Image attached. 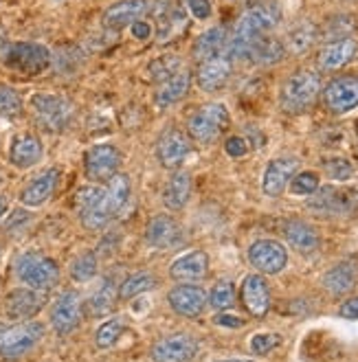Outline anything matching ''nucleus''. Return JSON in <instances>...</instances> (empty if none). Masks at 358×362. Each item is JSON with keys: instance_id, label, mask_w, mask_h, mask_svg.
I'll use <instances>...</instances> for the list:
<instances>
[{"instance_id": "1", "label": "nucleus", "mask_w": 358, "mask_h": 362, "mask_svg": "<svg viewBox=\"0 0 358 362\" xmlns=\"http://www.w3.org/2000/svg\"><path fill=\"white\" fill-rule=\"evenodd\" d=\"M282 23V7L272 0H260L250 5L248 11L242 13V18L236 23V29L226 40L224 55L231 59H248L250 49L266 35H270Z\"/></svg>"}, {"instance_id": "2", "label": "nucleus", "mask_w": 358, "mask_h": 362, "mask_svg": "<svg viewBox=\"0 0 358 362\" xmlns=\"http://www.w3.org/2000/svg\"><path fill=\"white\" fill-rule=\"evenodd\" d=\"M319 95H321L319 73L310 69H299L284 81L279 103L288 115H301L308 108H312Z\"/></svg>"}, {"instance_id": "3", "label": "nucleus", "mask_w": 358, "mask_h": 362, "mask_svg": "<svg viewBox=\"0 0 358 362\" xmlns=\"http://www.w3.org/2000/svg\"><path fill=\"white\" fill-rule=\"evenodd\" d=\"M128 198H130V178L125 174H115L108 180V187L103 189V196H101L99 204L93 211L79 216L81 224L86 226L88 230L103 228L125 206Z\"/></svg>"}, {"instance_id": "4", "label": "nucleus", "mask_w": 358, "mask_h": 362, "mask_svg": "<svg viewBox=\"0 0 358 362\" xmlns=\"http://www.w3.org/2000/svg\"><path fill=\"white\" fill-rule=\"evenodd\" d=\"M16 274L27 288L49 292L59 281V266L40 252H23L16 259Z\"/></svg>"}, {"instance_id": "5", "label": "nucleus", "mask_w": 358, "mask_h": 362, "mask_svg": "<svg viewBox=\"0 0 358 362\" xmlns=\"http://www.w3.org/2000/svg\"><path fill=\"white\" fill-rule=\"evenodd\" d=\"M31 108L35 123L45 132H62L67 130L71 119H73V103L67 97L49 95V93H37L31 99Z\"/></svg>"}, {"instance_id": "6", "label": "nucleus", "mask_w": 358, "mask_h": 362, "mask_svg": "<svg viewBox=\"0 0 358 362\" xmlns=\"http://www.w3.org/2000/svg\"><path fill=\"white\" fill-rule=\"evenodd\" d=\"M45 336V325L37 321L20 323V325H3L0 323V358L18 360L27 356Z\"/></svg>"}, {"instance_id": "7", "label": "nucleus", "mask_w": 358, "mask_h": 362, "mask_svg": "<svg viewBox=\"0 0 358 362\" xmlns=\"http://www.w3.org/2000/svg\"><path fill=\"white\" fill-rule=\"evenodd\" d=\"M229 121L231 119L224 103H207L196 115H192V119L187 123V130L192 139L209 145L220 139V134L229 127Z\"/></svg>"}, {"instance_id": "8", "label": "nucleus", "mask_w": 358, "mask_h": 362, "mask_svg": "<svg viewBox=\"0 0 358 362\" xmlns=\"http://www.w3.org/2000/svg\"><path fill=\"white\" fill-rule=\"evenodd\" d=\"M7 66L23 73V75H40L49 69L51 53L47 47L35 45V42H16L5 51Z\"/></svg>"}, {"instance_id": "9", "label": "nucleus", "mask_w": 358, "mask_h": 362, "mask_svg": "<svg viewBox=\"0 0 358 362\" xmlns=\"http://www.w3.org/2000/svg\"><path fill=\"white\" fill-rule=\"evenodd\" d=\"M321 101L332 115H345L358 105V77L341 75L334 77L321 90Z\"/></svg>"}, {"instance_id": "10", "label": "nucleus", "mask_w": 358, "mask_h": 362, "mask_svg": "<svg viewBox=\"0 0 358 362\" xmlns=\"http://www.w3.org/2000/svg\"><path fill=\"white\" fill-rule=\"evenodd\" d=\"M356 191L352 189H339V187H319L306 206L317 213V216H347L352 213Z\"/></svg>"}, {"instance_id": "11", "label": "nucleus", "mask_w": 358, "mask_h": 362, "mask_svg": "<svg viewBox=\"0 0 358 362\" xmlns=\"http://www.w3.org/2000/svg\"><path fill=\"white\" fill-rule=\"evenodd\" d=\"M121 165V154L115 145L99 143L93 145L83 156V169H86V178L93 182H108Z\"/></svg>"}, {"instance_id": "12", "label": "nucleus", "mask_w": 358, "mask_h": 362, "mask_svg": "<svg viewBox=\"0 0 358 362\" xmlns=\"http://www.w3.org/2000/svg\"><path fill=\"white\" fill-rule=\"evenodd\" d=\"M250 266L262 274H277L288 264V250L275 240H260L248 248Z\"/></svg>"}, {"instance_id": "13", "label": "nucleus", "mask_w": 358, "mask_h": 362, "mask_svg": "<svg viewBox=\"0 0 358 362\" xmlns=\"http://www.w3.org/2000/svg\"><path fill=\"white\" fill-rule=\"evenodd\" d=\"M198 354V340L189 334H172L156 340L152 347L154 362H189Z\"/></svg>"}, {"instance_id": "14", "label": "nucleus", "mask_w": 358, "mask_h": 362, "mask_svg": "<svg viewBox=\"0 0 358 362\" xmlns=\"http://www.w3.org/2000/svg\"><path fill=\"white\" fill-rule=\"evenodd\" d=\"M81 296L73 290L62 292L51 308V325L59 336H67L81 323Z\"/></svg>"}, {"instance_id": "15", "label": "nucleus", "mask_w": 358, "mask_h": 362, "mask_svg": "<svg viewBox=\"0 0 358 362\" xmlns=\"http://www.w3.org/2000/svg\"><path fill=\"white\" fill-rule=\"evenodd\" d=\"M167 301H170V308L185 318H196L204 312L207 303H209V294L192 284H180L176 286L170 294H167Z\"/></svg>"}, {"instance_id": "16", "label": "nucleus", "mask_w": 358, "mask_h": 362, "mask_svg": "<svg viewBox=\"0 0 358 362\" xmlns=\"http://www.w3.org/2000/svg\"><path fill=\"white\" fill-rule=\"evenodd\" d=\"M45 305V294L33 288H18L5 296L3 312L11 321H27Z\"/></svg>"}, {"instance_id": "17", "label": "nucleus", "mask_w": 358, "mask_h": 362, "mask_svg": "<svg viewBox=\"0 0 358 362\" xmlns=\"http://www.w3.org/2000/svg\"><path fill=\"white\" fill-rule=\"evenodd\" d=\"M231 73H233V59L222 53V55H216L212 59L200 62L198 73H196V81L204 93H216V90L226 86Z\"/></svg>"}, {"instance_id": "18", "label": "nucleus", "mask_w": 358, "mask_h": 362, "mask_svg": "<svg viewBox=\"0 0 358 362\" xmlns=\"http://www.w3.org/2000/svg\"><path fill=\"white\" fill-rule=\"evenodd\" d=\"M240 294H242V305L250 316L262 318V316L268 314V310H270V290H268V284H266V279L262 274L244 276V281L240 286Z\"/></svg>"}, {"instance_id": "19", "label": "nucleus", "mask_w": 358, "mask_h": 362, "mask_svg": "<svg viewBox=\"0 0 358 362\" xmlns=\"http://www.w3.org/2000/svg\"><path fill=\"white\" fill-rule=\"evenodd\" d=\"M189 152H192V143H189L187 134H183L176 127L165 130L156 143V156L167 169H176L178 165H183Z\"/></svg>"}, {"instance_id": "20", "label": "nucleus", "mask_w": 358, "mask_h": 362, "mask_svg": "<svg viewBox=\"0 0 358 362\" xmlns=\"http://www.w3.org/2000/svg\"><path fill=\"white\" fill-rule=\"evenodd\" d=\"M299 169V160L297 158H275L270 160L266 172H264V178H262V189L264 194L270 196V198H277L282 196L286 187L290 185L292 176L297 174Z\"/></svg>"}, {"instance_id": "21", "label": "nucleus", "mask_w": 358, "mask_h": 362, "mask_svg": "<svg viewBox=\"0 0 358 362\" xmlns=\"http://www.w3.org/2000/svg\"><path fill=\"white\" fill-rule=\"evenodd\" d=\"M145 240L154 248H172V246L180 244L183 233H180V226L174 218L163 216L161 213V216H154L150 222H147Z\"/></svg>"}, {"instance_id": "22", "label": "nucleus", "mask_w": 358, "mask_h": 362, "mask_svg": "<svg viewBox=\"0 0 358 362\" xmlns=\"http://www.w3.org/2000/svg\"><path fill=\"white\" fill-rule=\"evenodd\" d=\"M358 53V42L354 37L334 40L321 49L319 53V69L321 71H339L345 64H350Z\"/></svg>"}, {"instance_id": "23", "label": "nucleus", "mask_w": 358, "mask_h": 362, "mask_svg": "<svg viewBox=\"0 0 358 362\" xmlns=\"http://www.w3.org/2000/svg\"><path fill=\"white\" fill-rule=\"evenodd\" d=\"M358 284V262L347 259L332 266L325 274H323V288L332 294V296H343L347 292H352Z\"/></svg>"}, {"instance_id": "24", "label": "nucleus", "mask_w": 358, "mask_h": 362, "mask_svg": "<svg viewBox=\"0 0 358 362\" xmlns=\"http://www.w3.org/2000/svg\"><path fill=\"white\" fill-rule=\"evenodd\" d=\"M145 11H147L145 0H121V3H115L112 7L106 9V13H103V27L119 31L123 27L139 23V18Z\"/></svg>"}, {"instance_id": "25", "label": "nucleus", "mask_w": 358, "mask_h": 362, "mask_svg": "<svg viewBox=\"0 0 358 362\" xmlns=\"http://www.w3.org/2000/svg\"><path fill=\"white\" fill-rule=\"evenodd\" d=\"M59 182V169L51 167L47 172H42L37 178H33L20 194V202L25 206H40L45 204L47 200H51L53 191Z\"/></svg>"}, {"instance_id": "26", "label": "nucleus", "mask_w": 358, "mask_h": 362, "mask_svg": "<svg viewBox=\"0 0 358 362\" xmlns=\"http://www.w3.org/2000/svg\"><path fill=\"white\" fill-rule=\"evenodd\" d=\"M209 270V257L202 250H194L187 252L183 257H178L172 266H170V276L176 281L189 284V281H198L207 274Z\"/></svg>"}, {"instance_id": "27", "label": "nucleus", "mask_w": 358, "mask_h": 362, "mask_svg": "<svg viewBox=\"0 0 358 362\" xmlns=\"http://www.w3.org/2000/svg\"><path fill=\"white\" fill-rule=\"evenodd\" d=\"M284 238L294 250H299L304 255L314 252L321 244L317 228L310 226L304 220H286L284 222Z\"/></svg>"}, {"instance_id": "28", "label": "nucleus", "mask_w": 358, "mask_h": 362, "mask_svg": "<svg viewBox=\"0 0 358 362\" xmlns=\"http://www.w3.org/2000/svg\"><path fill=\"white\" fill-rule=\"evenodd\" d=\"M42 158V143L33 134H20L11 141V150H9V160L11 165L27 169L33 167Z\"/></svg>"}, {"instance_id": "29", "label": "nucleus", "mask_w": 358, "mask_h": 362, "mask_svg": "<svg viewBox=\"0 0 358 362\" xmlns=\"http://www.w3.org/2000/svg\"><path fill=\"white\" fill-rule=\"evenodd\" d=\"M192 88V73L189 71H178L174 77L161 83V88L154 95V101L158 108H170V105L178 103Z\"/></svg>"}, {"instance_id": "30", "label": "nucleus", "mask_w": 358, "mask_h": 362, "mask_svg": "<svg viewBox=\"0 0 358 362\" xmlns=\"http://www.w3.org/2000/svg\"><path fill=\"white\" fill-rule=\"evenodd\" d=\"M226 40H229V33L224 27L207 29L194 45V59L204 62V59H212L216 55H222L226 49Z\"/></svg>"}, {"instance_id": "31", "label": "nucleus", "mask_w": 358, "mask_h": 362, "mask_svg": "<svg viewBox=\"0 0 358 362\" xmlns=\"http://www.w3.org/2000/svg\"><path fill=\"white\" fill-rule=\"evenodd\" d=\"M192 196V176L189 172H176L165 187L163 204L170 211H180Z\"/></svg>"}, {"instance_id": "32", "label": "nucleus", "mask_w": 358, "mask_h": 362, "mask_svg": "<svg viewBox=\"0 0 358 362\" xmlns=\"http://www.w3.org/2000/svg\"><path fill=\"white\" fill-rule=\"evenodd\" d=\"M314 42H319V27L314 23H301L288 31L284 47H286V53L301 55L314 47Z\"/></svg>"}, {"instance_id": "33", "label": "nucleus", "mask_w": 358, "mask_h": 362, "mask_svg": "<svg viewBox=\"0 0 358 362\" xmlns=\"http://www.w3.org/2000/svg\"><path fill=\"white\" fill-rule=\"evenodd\" d=\"M119 296V284L115 276H106V279L101 281V288L91 296L88 303H86V310L91 316H103L108 314L112 308H115V301Z\"/></svg>"}, {"instance_id": "34", "label": "nucleus", "mask_w": 358, "mask_h": 362, "mask_svg": "<svg viewBox=\"0 0 358 362\" xmlns=\"http://www.w3.org/2000/svg\"><path fill=\"white\" fill-rule=\"evenodd\" d=\"M286 57V47L284 42L277 40V37H262L255 47L250 49V55L248 59H253L258 64V66H272V64H277Z\"/></svg>"}, {"instance_id": "35", "label": "nucleus", "mask_w": 358, "mask_h": 362, "mask_svg": "<svg viewBox=\"0 0 358 362\" xmlns=\"http://www.w3.org/2000/svg\"><path fill=\"white\" fill-rule=\"evenodd\" d=\"M156 284H158V279H156L152 272H147V270L137 272V274L128 276V279H125L119 286V299L130 301V299H134V296H139V294H143L147 290H154Z\"/></svg>"}, {"instance_id": "36", "label": "nucleus", "mask_w": 358, "mask_h": 362, "mask_svg": "<svg viewBox=\"0 0 358 362\" xmlns=\"http://www.w3.org/2000/svg\"><path fill=\"white\" fill-rule=\"evenodd\" d=\"M354 29H356V20L352 16H334L325 23L323 31H319V37L328 42L343 40V37H352Z\"/></svg>"}, {"instance_id": "37", "label": "nucleus", "mask_w": 358, "mask_h": 362, "mask_svg": "<svg viewBox=\"0 0 358 362\" xmlns=\"http://www.w3.org/2000/svg\"><path fill=\"white\" fill-rule=\"evenodd\" d=\"M209 305L218 312H226L236 305V286L233 281L222 279L214 286L212 294H209Z\"/></svg>"}, {"instance_id": "38", "label": "nucleus", "mask_w": 358, "mask_h": 362, "mask_svg": "<svg viewBox=\"0 0 358 362\" xmlns=\"http://www.w3.org/2000/svg\"><path fill=\"white\" fill-rule=\"evenodd\" d=\"M123 332H125V321H123V318H110V321H106L97 329L95 345L99 349H108V347L119 343V338L123 336Z\"/></svg>"}, {"instance_id": "39", "label": "nucleus", "mask_w": 358, "mask_h": 362, "mask_svg": "<svg viewBox=\"0 0 358 362\" xmlns=\"http://www.w3.org/2000/svg\"><path fill=\"white\" fill-rule=\"evenodd\" d=\"M180 71V59L176 55H163L158 59H154L150 66H147V73H150L152 81H167L170 77H174Z\"/></svg>"}, {"instance_id": "40", "label": "nucleus", "mask_w": 358, "mask_h": 362, "mask_svg": "<svg viewBox=\"0 0 358 362\" xmlns=\"http://www.w3.org/2000/svg\"><path fill=\"white\" fill-rule=\"evenodd\" d=\"M97 274V255L95 252H83L73 262L71 266V276L77 284H86Z\"/></svg>"}, {"instance_id": "41", "label": "nucleus", "mask_w": 358, "mask_h": 362, "mask_svg": "<svg viewBox=\"0 0 358 362\" xmlns=\"http://www.w3.org/2000/svg\"><path fill=\"white\" fill-rule=\"evenodd\" d=\"M23 112V97L18 95L16 88L0 83V117H18Z\"/></svg>"}, {"instance_id": "42", "label": "nucleus", "mask_w": 358, "mask_h": 362, "mask_svg": "<svg viewBox=\"0 0 358 362\" xmlns=\"http://www.w3.org/2000/svg\"><path fill=\"white\" fill-rule=\"evenodd\" d=\"M319 185V176L314 172H301V174H294L290 180V191L294 196H312L317 191Z\"/></svg>"}, {"instance_id": "43", "label": "nucleus", "mask_w": 358, "mask_h": 362, "mask_svg": "<svg viewBox=\"0 0 358 362\" xmlns=\"http://www.w3.org/2000/svg\"><path fill=\"white\" fill-rule=\"evenodd\" d=\"M101 196H103V189L101 187H81L77 194H75V206L79 211V216L93 211L99 204Z\"/></svg>"}, {"instance_id": "44", "label": "nucleus", "mask_w": 358, "mask_h": 362, "mask_svg": "<svg viewBox=\"0 0 358 362\" xmlns=\"http://www.w3.org/2000/svg\"><path fill=\"white\" fill-rule=\"evenodd\" d=\"M323 169H325V174L330 180H350L354 176V165L345 158H330L323 163Z\"/></svg>"}, {"instance_id": "45", "label": "nucleus", "mask_w": 358, "mask_h": 362, "mask_svg": "<svg viewBox=\"0 0 358 362\" xmlns=\"http://www.w3.org/2000/svg\"><path fill=\"white\" fill-rule=\"evenodd\" d=\"M279 334H255L250 340V351L255 356H266L279 345Z\"/></svg>"}, {"instance_id": "46", "label": "nucleus", "mask_w": 358, "mask_h": 362, "mask_svg": "<svg viewBox=\"0 0 358 362\" xmlns=\"http://www.w3.org/2000/svg\"><path fill=\"white\" fill-rule=\"evenodd\" d=\"M224 150H226L229 156L242 158V156L248 154V141L242 139V136H231V139H226V143H224Z\"/></svg>"}, {"instance_id": "47", "label": "nucleus", "mask_w": 358, "mask_h": 362, "mask_svg": "<svg viewBox=\"0 0 358 362\" xmlns=\"http://www.w3.org/2000/svg\"><path fill=\"white\" fill-rule=\"evenodd\" d=\"M187 7L198 20H207L212 16V3H209V0H187Z\"/></svg>"}, {"instance_id": "48", "label": "nucleus", "mask_w": 358, "mask_h": 362, "mask_svg": "<svg viewBox=\"0 0 358 362\" xmlns=\"http://www.w3.org/2000/svg\"><path fill=\"white\" fill-rule=\"evenodd\" d=\"M339 314L343 318H350V321H358V296H352V299L343 301Z\"/></svg>"}, {"instance_id": "49", "label": "nucleus", "mask_w": 358, "mask_h": 362, "mask_svg": "<svg viewBox=\"0 0 358 362\" xmlns=\"http://www.w3.org/2000/svg\"><path fill=\"white\" fill-rule=\"evenodd\" d=\"M214 323H216V325H222V327H242V325H244V318H240V316H231V314H218Z\"/></svg>"}, {"instance_id": "50", "label": "nucleus", "mask_w": 358, "mask_h": 362, "mask_svg": "<svg viewBox=\"0 0 358 362\" xmlns=\"http://www.w3.org/2000/svg\"><path fill=\"white\" fill-rule=\"evenodd\" d=\"M150 33H152V27H150V25H145V23H141V20L132 25V35L139 37V40H147V37H150Z\"/></svg>"}, {"instance_id": "51", "label": "nucleus", "mask_w": 358, "mask_h": 362, "mask_svg": "<svg viewBox=\"0 0 358 362\" xmlns=\"http://www.w3.org/2000/svg\"><path fill=\"white\" fill-rule=\"evenodd\" d=\"M7 209H9V202H7V198H3V196H0V218L5 216V213H7Z\"/></svg>"}, {"instance_id": "52", "label": "nucleus", "mask_w": 358, "mask_h": 362, "mask_svg": "<svg viewBox=\"0 0 358 362\" xmlns=\"http://www.w3.org/2000/svg\"><path fill=\"white\" fill-rule=\"evenodd\" d=\"M3 47H7V37H5V31L0 29V49H3Z\"/></svg>"}, {"instance_id": "53", "label": "nucleus", "mask_w": 358, "mask_h": 362, "mask_svg": "<svg viewBox=\"0 0 358 362\" xmlns=\"http://www.w3.org/2000/svg\"><path fill=\"white\" fill-rule=\"evenodd\" d=\"M240 3H244V5H248V7H250V5H255V3H260V0H240Z\"/></svg>"}, {"instance_id": "54", "label": "nucleus", "mask_w": 358, "mask_h": 362, "mask_svg": "<svg viewBox=\"0 0 358 362\" xmlns=\"http://www.w3.org/2000/svg\"><path fill=\"white\" fill-rule=\"evenodd\" d=\"M220 362H253V360H220Z\"/></svg>"}]
</instances>
